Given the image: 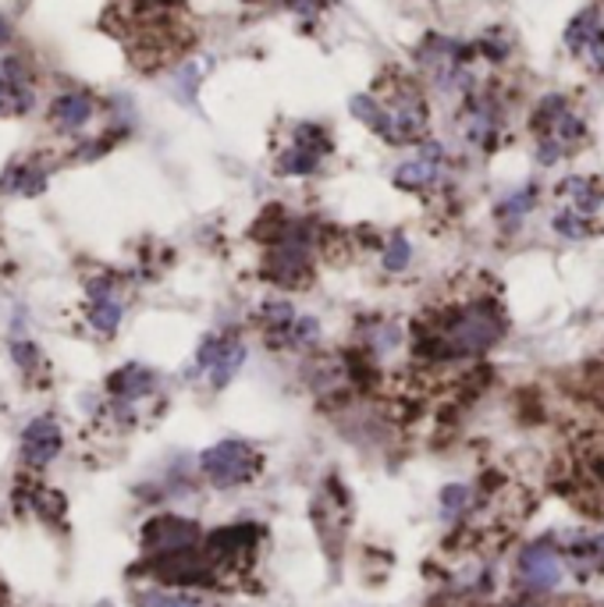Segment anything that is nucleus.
I'll return each instance as SVG.
<instances>
[{
    "label": "nucleus",
    "mask_w": 604,
    "mask_h": 607,
    "mask_svg": "<svg viewBox=\"0 0 604 607\" xmlns=\"http://www.w3.org/2000/svg\"><path fill=\"white\" fill-rule=\"evenodd\" d=\"M502 334H505L502 306L488 295H477L462 299L459 306L430 313L427 330H420L416 338V352L430 362L473 359L502 341Z\"/></svg>",
    "instance_id": "nucleus-1"
},
{
    "label": "nucleus",
    "mask_w": 604,
    "mask_h": 607,
    "mask_svg": "<svg viewBox=\"0 0 604 607\" xmlns=\"http://www.w3.org/2000/svg\"><path fill=\"white\" fill-rule=\"evenodd\" d=\"M353 114L391 146H410L427 132V100L413 82H395L388 97H353Z\"/></svg>",
    "instance_id": "nucleus-2"
},
{
    "label": "nucleus",
    "mask_w": 604,
    "mask_h": 607,
    "mask_svg": "<svg viewBox=\"0 0 604 607\" xmlns=\"http://www.w3.org/2000/svg\"><path fill=\"white\" fill-rule=\"evenodd\" d=\"M267 238V267L264 274L278 288H306L313 278V232L310 224L284 221Z\"/></svg>",
    "instance_id": "nucleus-3"
},
{
    "label": "nucleus",
    "mask_w": 604,
    "mask_h": 607,
    "mask_svg": "<svg viewBox=\"0 0 604 607\" xmlns=\"http://www.w3.org/2000/svg\"><path fill=\"white\" fill-rule=\"evenodd\" d=\"M534 128H537V160L544 167H551L566 154H572V146L583 139V121L562 97H548L540 103Z\"/></svg>",
    "instance_id": "nucleus-4"
},
{
    "label": "nucleus",
    "mask_w": 604,
    "mask_h": 607,
    "mask_svg": "<svg viewBox=\"0 0 604 607\" xmlns=\"http://www.w3.org/2000/svg\"><path fill=\"white\" fill-rule=\"evenodd\" d=\"M200 469L214 487L228 491V487H242V483L260 476L264 459H260V451L246 441H221L200 454Z\"/></svg>",
    "instance_id": "nucleus-5"
},
{
    "label": "nucleus",
    "mask_w": 604,
    "mask_h": 607,
    "mask_svg": "<svg viewBox=\"0 0 604 607\" xmlns=\"http://www.w3.org/2000/svg\"><path fill=\"white\" fill-rule=\"evenodd\" d=\"M562 572H566V558L562 551L555 548L551 540H537V543H526L519 551L516 561V580L526 594H551V589L562 583Z\"/></svg>",
    "instance_id": "nucleus-6"
},
{
    "label": "nucleus",
    "mask_w": 604,
    "mask_h": 607,
    "mask_svg": "<svg viewBox=\"0 0 604 607\" xmlns=\"http://www.w3.org/2000/svg\"><path fill=\"white\" fill-rule=\"evenodd\" d=\"M246 362V345L232 334H210L195 352V373H203L214 387H224Z\"/></svg>",
    "instance_id": "nucleus-7"
},
{
    "label": "nucleus",
    "mask_w": 604,
    "mask_h": 607,
    "mask_svg": "<svg viewBox=\"0 0 604 607\" xmlns=\"http://www.w3.org/2000/svg\"><path fill=\"white\" fill-rule=\"evenodd\" d=\"M264 327H267L270 345H281V348H302L321 338V324H316L313 316H299L289 302H267Z\"/></svg>",
    "instance_id": "nucleus-8"
},
{
    "label": "nucleus",
    "mask_w": 604,
    "mask_h": 607,
    "mask_svg": "<svg viewBox=\"0 0 604 607\" xmlns=\"http://www.w3.org/2000/svg\"><path fill=\"white\" fill-rule=\"evenodd\" d=\"M143 543L154 558L192 551V548H200V526L189 519H178V515H157V519L146 522Z\"/></svg>",
    "instance_id": "nucleus-9"
},
{
    "label": "nucleus",
    "mask_w": 604,
    "mask_h": 607,
    "mask_svg": "<svg viewBox=\"0 0 604 607\" xmlns=\"http://www.w3.org/2000/svg\"><path fill=\"white\" fill-rule=\"evenodd\" d=\"M327 154H331L327 132L316 128V125H299L289 149H284L281 160H278V171L281 175H313L316 167L324 164Z\"/></svg>",
    "instance_id": "nucleus-10"
},
{
    "label": "nucleus",
    "mask_w": 604,
    "mask_h": 607,
    "mask_svg": "<svg viewBox=\"0 0 604 607\" xmlns=\"http://www.w3.org/2000/svg\"><path fill=\"white\" fill-rule=\"evenodd\" d=\"M423 65H427L434 86L441 89H470V71H466V57L462 47L451 40L434 36L423 50Z\"/></svg>",
    "instance_id": "nucleus-11"
},
{
    "label": "nucleus",
    "mask_w": 604,
    "mask_h": 607,
    "mask_svg": "<svg viewBox=\"0 0 604 607\" xmlns=\"http://www.w3.org/2000/svg\"><path fill=\"white\" fill-rule=\"evenodd\" d=\"M566 47L572 57H580L586 68L604 75V25L597 11H583L566 29Z\"/></svg>",
    "instance_id": "nucleus-12"
},
{
    "label": "nucleus",
    "mask_w": 604,
    "mask_h": 607,
    "mask_svg": "<svg viewBox=\"0 0 604 607\" xmlns=\"http://www.w3.org/2000/svg\"><path fill=\"white\" fill-rule=\"evenodd\" d=\"M441 164H445V149L437 143H427L420 149V157L402 164L395 171V186L399 189H410V192H423L430 189L437 178H441Z\"/></svg>",
    "instance_id": "nucleus-13"
},
{
    "label": "nucleus",
    "mask_w": 604,
    "mask_h": 607,
    "mask_svg": "<svg viewBox=\"0 0 604 607\" xmlns=\"http://www.w3.org/2000/svg\"><path fill=\"white\" fill-rule=\"evenodd\" d=\"M60 451V427L51 416H40L25 427L22 434V454L29 465H47L57 459Z\"/></svg>",
    "instance_id": "nucleus-14"
},
{
    "label": "nucleus",
    "mask_w": 604,
    "mask_h": 607,
    "mask_svg": "<svg viewBox=\"0 0 604 607\" xmlns=\"http://www.w3.org/2000/svg\"><path fill=\"white\" fill-rule=\"evenodd\" d=\"M154 387H157V376H154V370H146V367H121L108 381V391H111V398L118 405L143 402V398L154 394Z\"/></svg>",
    "instance_id": "nucleus-15"
},
{
    "label": "nucleus",
    "mask_w": 604,
    "mask_h": 607,
    "mask_svg": "<svg viewBox=\"0 0 604 607\" xmlns=\"http://www.w3.org/2000/svg\"><path fill=\"white\" fill-rule=\"evenodd\" d=\"M462 125H466V135H470L477 146H491L494 135H497V125H502V114H497L494 100L470 97L466 100V111H462Z\"/></svg>",
    "instance_id": "nucleus-16"
},
{
    "label": "nucleus",
    "mask_w": 604,
    "mask_h": 607,
    "mask_svg": "<svg viewBox=\"0 0 604 607\" xmlns=\"http://www.w3.org/2000/svg\"><path fill=\"white\" fill-rule=\"evenodd\" d=\"M566 565L580 575V580H591V575H601L604 572V533H594V537H577L566 543Z\"/></svg>",
    "instance_id": "nucleus-17"
},
{
    "label": "nucleus",
    "mask_w": 604,
    "mask_h": 607,
    "mask_svg": "<svg viewBox=\"0 0 604 607\" xmlns=\"http://www.w3.org/2000/svg\"><path fill=\"white\" fill-rule=\"evenodd\" d=\"M93 97H86V93H65V97H57L54 100V108H51V117H54V125L60 132H79L86 128L89 121H93Z\"/></svg>",
    "instance_id": "nucleus-18"
},
{
    "label": "nucleus",
    "mask_w": 604,
    "mask_h": 607,
    "mask_svg": "<svg viewBox=\"0 0 604 607\" xmlns=\"http://www.w3.org/2000/svg\"><path fill=\"white\" fill-rule=\"evenodd\" d=\"M562 195L569 200V210H577V214H586V217H594L604 206V189L594 178H566Z\"/></svg>",
    "instance_id": "nucleus-19"
},
{
    "label": "nucleus",
    "mask_w": 604,
    "mask_h": 607,
    "mask_svg": "<svg viewBox=\"0 0 604 607\" xmlns=\"http://www.w3.org/2000/svg\"><path fill=\"white\" fill-rule=\"evenodd\" d=\"M89 324L100 334H114L121 324V302L111 292V284H93V302H89Z\"/></svg>",
    "instance_id": "nucleus-20"
},
{
    "label": "nucleus",
    "mask_w": 604,
    "mask_h": 607,
    "mask_svg": "<svg viewBox=\"0 0 604 607\" xmlns=\"http://www.w3.org/2000/svg\"><path fill=\"white\" fill-rule=\"evenodd\" d=\"M29 108H33V89L14 79V65H4V71H0V114L14 117Z\"/></svg>",
    "instance_id": "nucleus-21"
},
{
    "label": "nucleus",
    "mask_w": 604,
    "mask_h": 607,
    "mask_svg": "<svg viewBox=\"0 0 604 607\" xmlns=\"http://www.w3.org/2000/svg\"><path fill=\"white\" fill-rule=\"evenodd\" d=\"M4 189L8 192H22V195H36L47 189V175L40 171V167H11L4 175Z\"/></svg>",
    "instance_id": "nucleus-22"
},
{
    "label": "nucleus",
    "mask_w": 604,
    "mask_h": 607,
    "mask_svg": "<svg viewBox=\"0 0 604 607\" xmlns=\"http://www.w3.org/2000/svg\"><path fill=\"white\" fill-rule=\"evenodd\" d=\"M555 232L566 235V238H591L597 227H594V217L586 214H577V210H562V214L555 217Z\"/></svg>",
    "instance_id": "nucleus-23"
},
{
    "label": "nucleus",
    "mask_w": 604,
    "mask_h": 607,
    "mask_svg": "<svg viewBox=\"0 0 604 607\" xmlns=\"http://www.w3.org/2000/svg\"><path fill=\"white\" fill-rule=\"evenodd\" d=\"M135 607H203V600L189 594H171V589H146V594L135 597Z\"/></svg>",
    "instance_id": "nucleus-24"
},
{
    "label": "nucleus",
    "mask_w": 604,
    "mask_h": 607,
    "mask_svg": "<svg viewBox=\"0 0 604 607\" xmlns=\"http://www.w3.org/2000/svg\"><path fill=\"white\" fill-rule=\"evenodd\" d=\"M534 203H537V189L534 186H526V189H519L516 195H508V200L497 206V214H502L505 221H512V217H523L526 210H534Z\"/></svg>",
    "instance_id": "nucleus-25"
},
{
    "label": "nucleus",
    "mask_w": 604,
    "mask_h": 607,
    "mask_svg": "<svg viewBox=\"0 0 604 607\" xmlns=\"http://www.w3.org/2000/svg\"><path fill=\"white\" fill-rule=\"evenodd\" d=\"M502 607H591V604H583V600H569V597H537V594H526L519 600H508Z\"/></svg>",
    "instance_id": "nucleus-26"
},
{
    "label": "nucleus",
    "mask_w": 604,
    "mask_h": 607,
    "mask_svg": "<svg viewBox=\"0 0 604 607\" xmlns=\"http://www.w3.org/2000/svg\"><path fill=\"white\" fill-rule=\"evenodd\" d=\"M405 263H410V241H405L402 235H395V238H391L388 252H384V267L388 270H402Z\"/></svg>",
    "instance_id": "nucleus-27"
},
{
    "label": "nucleus",
    "mask_w": 604,
    "mask_h": 607,
    "mask_svg": "<svg viewBox=\"0 0 604 607\" xmlns=\"http://www.w3.org/2000/svg\"><path fill=\"white\" fill-rule=\"evenodd\" d=\"M11 352H14V359H19L22 362V367L29 370V373H33L36 370V348L33 345H29V341H14V348H11Z\"/></svg>",
    "instance_id": "nucleus-28"
},
{
    "label": "nucleus",
    "mask_w": 604,
    "mask_h": 607,
    "mask_svg": "<svg viewBox=\"0 0 604 607\" xmlns=\"http://www.w3.org/2000/svg\"><path fill=\"white\" fill-rule=\"evenodd\" d=\"M289 4H292L299 14H316V8H321L324 0H289Z\"/></svg>",
    "instance_id": "nucleus-29"
},
{
    "label": "nucleus",
    "mask_w": 604,
    "mask_h": 607,
    "mask_svg": "<svg viewBox=\"0 0 604 607\" xmlns=\"http://www.w3.org/2000/svg\"><path fill=\"white\" fill-rule=\"evenodd\" d=\"M8 40H11V25L0 19V43H8Z\"/></svg>",
    "instance_id": "nucleus-30"
}]
</instances>
